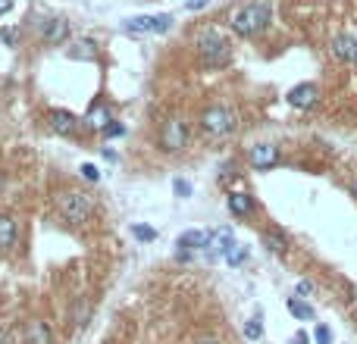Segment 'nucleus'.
Masks as SVG:
<instances>
[{
  "label": "nucleus",
  "mask_w": 357,
  "mask_h": 344,
  "mask_svg": "<svg viewBox=\"0 0 357 344\" xmlns=\"http://www.w3.org/2000/svg\"><path fill=\"white\" fill-rule=\"evenodd\" d=\"M261 335H263V322H261V316L248 319V326H245V338H248V341H257Z\"/></svg>",
  "instance_id": "4be33fe9"
},
{
  "label": "nucleus",
  "mask_w": 357,
  "mask_h": 344,
  "mask_svg": "<svg viewBox=\"0 0 357 344\" xmlns=\"http://www.w3.org/2000/svg\"><path fill=\"white\" fill-rule=\"evenodd\" d=\"M201 129L207 135H213V138H223V135L235 132V113H232L229 107L213 103V107H207V110L201 113Z\"/></svg>",
  "instance_id": "39448f33"
},
{
  "label": "nucleus",
  "mask_w": 357,
  "mask_h": 344,
  "mask_svg": "<svg viewBox=\"0 0 357 344\" xmlns=\"http://www.w3.org/2000/svg\"><path fill=\"white\" fill-rule=\"evenodd\" d=\"M229 210H232V216H238V220H248V216H254L257 204H254L251 194H245V191H235V194H229Z\"/></svg>",
  "instance_id": "ddd939ff"
},
{
  "label": "nucleus",
  "mask_w": 357,
  "mask_h": 344,
  "mask_svg": "<svg viewBox=\"0 0 357 344\" xmlns=\"http://www.w3.org/2000/svg\"><path fill=\"white\" fill-rule=\"evenodd\" d=\"M285 307H289V313L295 316V319H301V322H310L313 316H317L310 304H304L301 297H289V300H285Z\"/></svg>",
  "instance_id": "6ab92c4d"
},
{
  "label": "nucleus",
  "mask_w": 357,
  "mask_h": 344,
  "mask_svg": "<svg viewBox=\"0 0 357 344\" xmlns=\"http://www.w3.org/2000/svg\"><path fill=\"white\" fill-rule=\"evenodd\" d=\"M41 38H44V44H66L69 41V19L63 16H53V19H44L41 23Z\"/></svg>",
  "instance_id": "0eeeda50"
},
{
  "label": "nucleus",
  "mask_w": 357,
  "mask_h": 344,
  "mask_svg": "<svg viewBox=\"0 0 357 344\" xmlns=\"http://www.w3.org/2000/svg\"><path fill=\"white\" fill-rule=\"evenodd\" d=\"M16 220L10 216V213H0V250H10L16 241Z\"/></svg>",
  "instance_id": "f3484780"
},
{
  "label": "nucleus",
  "mask_w": 357,
  "mask_h": 344,
  "mask_svg": "<svg viewBox=\"0 0 357 344\" xmlns=\"http://www.w3.org/2000/svg\"><path fill=\"white\" fill-rule=\"evenodd\" d=\"M79 172H82V176L88 178V182H101V169H97L94 163H85V166L79 169Z\"/></svg>",
  "instance_id": "393cba45"
},
{
  "label": "nucleus",
  "mask_w": 357,
  "mask_h": 344,
  "mask_svg": "<svg viewBox=\"0 0 357 344\" xmlns=\"http://www.w3.org/2000/svg\"><path fill=\"white\" fill-rule=\"evenodd\" d=\"M194 344H223L216 335H201V338H194Z\"/></svg>",
  "instance_id": "c85d7f7f"
},
{
  "label": "nucleus",
  "mask_w": 357,
  "mask_h": 344,
  "mask_svg": "<svg viewBox=\"0 0 357 344\" xmlns=\"http://www.w3.org/2000/svg\"><path fill=\"white\" fill-rule=\"evenodd\" d=\"M317 97H320V91H317V85H313V81L295 85V88L289 91V103L295 107V110H310L313 103H317Z\"/></svg>",
  "instance_id": "f8f14e48"
},
{
  "label": "nucleus",
  "mask_w": 357,
  "mask_h": 344,
  "mask_svg": "<svg viewBox=\"0 0 357 344\" xmlns=\"http://www.w3.org/2000/svg\"><path fill=\"white\" fill-rule=\"evenodd\" d=\"M248 163H251L254 169H273L276 163H279V147L276 144H254L251 150H248Z\"/></svg>",
  "instance_id": "6e6552de"
},
{
  "label": "nucleus",
  "mask_w": 357,
  "mask_h": 344,
  "mask_svg": "<svg viewBox=\"0 0 357 344\" xmlns=\"http://www.w3.org/2000/svg\"><path fill=\"white\" fill-rule=\"evenodd\" d=\"M0 344H7V332L0 329Z\"/></svg>",
  "instance_id": "2f4dec72"
},
{
  "label": "nucleus",
  "mask_w": 357,
  "mask_h": 344,
  "mask_svg": "<svg viewBox=\"0 0 357 344\" xmlns=\"http://www.w3.org/2000/svg\"><path fill=\"white\" fill-rule=\"evenodd\" d=\"M172 188H176L178 198H191V185H188L185 178H176V182H172Z\"/></svg>",
  "instance_id": "a878e982"
},
{
  "label": "nucleus",
  "mask_w": 357,
  "mask_h": 344,
  "mask_svg": "<svg viewBox=\"0 0 357 344\" xmlns=\"http://www.w3.org/2000/svg\"><path fill=\"white\" fill-rule=\"evenodd\" d=\"M232 244H235V235H232L229 226H223V228H216L213 232V241H210L207 250H210V256H226Z\"/></svg>",
  "instance_id": "4468645a"
},
{
  "label": "nucleus",
  "mask_w": 357,
  "mask_h": 344,
  "mask_svg": "<svg viewBox=\"0 0 357 344\" xmlns=\"http://www.w3.org/2000/svg\"><path fill=\"white\" fill-rule=\"evenodd\" d=\"M245 260H248V248L235 241V244L229 248V254H226V263H229V266H241Z\"/></svg>",
  "instance_id": "412c9836"
},
{
  "label": "nucleus",
  "mask_w": 357,
  "mask_h": 344,
  "mask_svg": "<svg viewBox=\"0 0 357 344\" xmlns=\"http://www.w3.org/2000/svg\"><path fill=\"white\" fill-rule=\"evenodd\" d=\"M207 7H210V0H188L185 3L188 13H198V10H207Z\"/></svg>",
  "instance_id": "cd10ccee"
},
{
  "label": "nucleus",
  "mask_w": 357,
  "mask_h": 344,
  "mask_svg": "<svg viewBox=\"0 0 357 344\" xmlns=\"http://www.w3.org/2000/svg\"><path fill=\"white\" fill-rule=\"evenodd\" d=\"M101 135H104V138H122V135H126V125L116 122V119H110V122L101 129Z\"/></svg>",
  "instance_id": "5701e85b"
},
{
  "label": "nucleus",
  "mask_w": 357,
  "mask_h": 344,
  "mask_svg": "<svg viewBox=\"0 0 357 344\" xmlns=\"http://www.w3.org/2000/svg\"><path fill=\"white\" fill-rule=\"evenodd\" d=\"M210 241H213V232H204V228H188V232L178 235L176 248H178V250H188V254H194V250H207Z\"/></svg>",
  "instance_id": "1a4fd4ad"
},
{
  "label": "nucleus",
  "mask_w": 357,
  "mask_h": 344,
  "mask_svg": "<svg viewBox=\"0 0 357 344\" xmlns=\"http://www.w3.org/2000/svg\"><path fill=\"white\" fill-rule=\"evenodd\" d=\"M122 29L129 35H166L172 29L170 13H154V16H129L122 19Z\"/></svg>",
  "instance_id": "20e7f679"
},
{
  "label": "nucleus",
  "mask_w": 357,
  "mask_h": 344,
  "mask_svg": "<svg viewBox=\"0 0 357 344\" xmlns=\"http://www.w3.org/2000/svg\"><path fill=\"white\" fill-rule=\"evenodd\" d=\"M66 57L69 59H94L97 57V41H91V38H79V41H72V44L66 47Z\"/></svg>",
  "instance_id": "2eb2a0df"
},
{
  "label": "nucleus",
  "mask_w": 357,
  "mask_h": 344,
  "mask_svg": "<svg viewBox=\"0 0 357 344\" xmlns=\"http://www.w3.org/2000/svg\"><path fill=\"white\" fill-rule=\"evenodd\" d=\"M329 51H332L335 59H342V63H351V66H357V38L354 35H335L332 44H329Z\"/></svg>",
  "instance_id": "9d476101"
},
{
  "label": "nucleus",
  "mask_w": 357,
  "mask_h": 344,
  "mask_svg": "<svg viewBox=\"0 0 357 344\" xmlns=\"http://www.w3.org/2000/svg\"><path fill=\"white\" fill-rule=\"evenodd\" d=\"M313 338H317V344H332V335H329V329H326V326H317Z\"/></svg>",
  "instance_id": "bb28decb"
},
{
  "label": "nucleus",
  "mask_w": 357,
  "mask_h": 344,
  "mask_svg": "<svg viewBox=\"0 0 357 344\" xmlns=\"http://www.w3.org/2000/svg\"><path fill=\"white\" fill-rule=\"evenodd\" d=\"M263 244H267L273 254H285V248H289V241H285L282 232H276V228H269V232H263Z\"/></svg>",
  "instance_id": "aec40b11"
},
{
  "label": "nucleus",
  "mask_w": 357,
  "mask_h": 344,
  "mask_svg": "<svg viewBox=\"0 0 357 344\" xmlns=\"http://www.w3.org/2000/svg\"><path fill=\"white\" fill-rule=\"evenodd\" d=\"M13 10V0H0V16H7Z\"/></svg>",
  "instance_id": "7c9ffc66"
},
{
  "label": "nucleus",
  "mask_w": 357,
  "mask_h": 344,
  "mask_svg": "<svg viewBox=\"0 0 357 344\" xmlns=\"http://www.w3.org/2000/svg\"><path fill=\"white\" fill-rule=\"evenodd\" d=\"M132 235L138 238V241H154L157 238V232L150 226H132Z\"/></svg>",
  "instance_id": "b1692460"
},
{
  "label": "nucleus",
  "mask_w": 357,
  "mask_h": 344,
  "mask_svg": "<svg viewBox=\"0 0 357 344\" xmlns=\"http://www.w3.org/2000/svg\"><path fill=\"white\" fill-rule=\"evenodd\" d=\"M47 119H51L47 125H51L57 135H63V138H72V135L79 132V125H82V119L72 116L69 110H51V116Z\"/></svg>",
  "instance_id": "9b49d317"
},
{
  "label": "nucleus",
  "mask_w": 357,
  "mask_h": 344,
  "mask_svg": "<svg viewBox=\"0 0 357 344\" xmlns=\"http://www.w3.org/2000/svg\"><path fill=\"white\" fill-rule=\"evenodd\" d=\"M354 194H357V185H354Z\"/></svg>",
  "instance_id": "473e14b6"
},
{
  "label": "nucleus",
  "mask_w": 357,
  "mask_h": 344,
  "mask_svg": "<svg viewBox=\"0 0 357 344\" xmlns=\"http://www.w3.org/2000/svg\"><path fill=\"white\" fill-rule=\"evenodd\" d=\"M194 47L201 53L204 66H210V69H220L232 59V44L220 29H204L201 35L194 38Z\"/></svg>",
  "instance_id": "f03ea898"
},
{
  "label": "nucleus",
  "mask_w": 357,
  "mask_h": 344,
  "mask_svg": "<svg viewBox=\"0 0 357 344\" xmlns=\"http://www.w3.org/2000/svg\"><path fill=\"white\" fill-rule=\"evenodd\" d=\"M110 119H113V116H110V113L104 110V103H91V110H88V116H85L82 122L88 125V129H104V125L110 122Z\"/></svg>",
  "instance_id": "a211bd4d"
},
{
  "label": "nucleus",
  "mask_w": 357,
  "mask_h": 344,
  "mask_svg": "<svg viewBox=\"0 0 357 344\" xmlns=\"http://www.w3.org/2000/svg\"><path fill=\"white\" fill-rule=\"evenodd\" d=\"M57 213L72 226H82V222L91 220L94 213V198H88L85 191H60L57 194Z\"/></svg>",
  "instance_id": "7ed1b4c3"
},
{
  "label": "nucleus",
  "mask_w": 357,
  "mask_h": 344,
  "mask_svg": "<svg viewBox=\"0 0 357 344\" xmlns=\"http://www.w3.org/2000/svg\"><path fill=\"white\" fill-rule=\"evenodd\" d=\"M269 23H273V7L263 3V0H251V3L238 7L235 13H232V31L241 38L261 35V31L269 29Z\"/></svg>",
  "instance_id": "f257e3e1"
},
{
  "label": "nucleus",
  "mask_w": 357,
  "mask_h": 344,
  "mask_svg": "<svg viewBox=\"0 0 357 344\" xmlns=\"http://www.w3.org/2000/svg\"><path fill=\"white\" fill-rule=\"evenodd\" d=\"M188 144V125L182 119H166L160 129V147L163 150H182Z\"/></svg>",
  "instance_id": "423d86ee"
},
{
  "label": "nucleus",
  "mask_w": 357,
  "mask_h": 344,
  "mask_svg": "<svg viewBox=\"0 0 357 344\" xmlns=\"http://www.w3.org/2000/svg\"><path fill=\"white\" fill-rule=\"evenodd\" d=\"M25 344H51V332L41 319H29L25 322Z\"/></svg>",
  "instance_id": "dca6fc26"
},
{
  "label": "nucleus",
  "mask_w": 357,
  "mask_h": 344,
  "mask_svg": "<svg viewBox=\"0 0 357 344\" xmlns=\"http://www.w3.org/2000/svg\"><path fill=\"white\" fill-rule=\"evenodd\" d=\"M298 294H313V285L310 282H298Z\"/></svg>",
  "instance_id": "c756f323"
}]
</instances>
